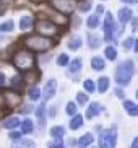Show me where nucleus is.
Masks as SVG:
<instances>
[{
  "label": "nucleus",
  "mask_w": 138,
  "mask_h": 148,
  "mask_svg": "<svg viewBox=\"0 0 138 148\" xmlns=\"http://www.w3.org/2000/svg\"><path fill=\"white\" fill-rule=\"evenodd\" d=\"M12 62H13V65L16 67L20 72L26 73V72H29V70L34 69L36 57H34V54L29 52L28 49H20V51H16V52L13 54Z\"/></svg>",
  "instance_id": "f257e3e1"
},
{
  "label": "nucleus",
  "mask_w": 138,
  "mask_h": 148,
  "mask_svg": "<svg viewBox=\"0 0 138 148\" xmlns=\"http://www.w3.org/2000/svg\"><path fill=\"white\" fill-rule=\"evenodd\" d=\"M55 44L54 39H49V38H42V36H29L25 39V46L29 52H44V51H49Z\"/></svg>",
  "instance_id": "f03ea898"
},
{
  "label": "nucleus",
  "mask_w": 138,
  "mask_h": 148,
  "mask_svg": "<svg viewBox=\"0 0 138 148\" xmlns=\"http://www.w3.org/2000/svg\"><path fill=\"white\" fill-rule=\"evenodd\" d=\"M133 72H135L133 62L132 60H124L115 70V82L119 83L120 86L128 85L130 80H132V77H133Z\"/></svg>",
  "instance_id": "7ed1b4c3"
},
{
  "label": "nucleus",
  "mask_w": 138,
  "mask_h": 148,
  "mask_svg": "<svg viewBox=\"0 0 138 148\" xmlns=\"http://www.w3.org/2000/svg\"><path fill=\"white\" fill-rule=\"evenodd\" d=\"M36 31H38V36H42V38H49L51 39L52 36L57 34V31H59V26H57L54 21L51 20H46V18H41L38 20L34 25Z\"/></svg>",
  "instance_id": "20e7f679"
},
{
  "label": "nucleus",
  "mask_w": 138,
  "mask_h": 148,
  "mask_svg": "<svg viewBox=\"0 0 138 148\" xmlns=\"http://www.w3.org/2000/svg\"><path fill=\"white\" fill-rule=\"evenodd\" d=\"M117 143V129L111 127L99 134V148H115Z\"/></svg>",
  "instance_id": "39448f33"
},
{
  "label": "nucleus",
  "mask_w": 138,
  "mask_h": 148,
  "mask_svg": "<svg viewBox=\"0 0 138 148\" xmlns=\"http://www.w3.org/2000/svg\"><path fill=\"white\" fill-rule=\"evenodd\" d=\"M3 103H5V108L10 111V109L16 108V106L21 103V96L16 91H7L3 95Z\"/></svg>",
  "instance_id": "423d86ee"
},
{
  "label": "nucleus",
  "mask_w": 138,
  "mask_h": 148,
  "mask_svg": "<svg viewBox=\"0 0 138 148\" xmlns=\"http://www.w3.org/2000/svg\"><path fill=\"white\" fill-rule=\"evenodd\" d=\"M114 31H115V28H114V18L111 13H106V18H104V38H106V41H112L114 38Z\"/></svg>",
  "instance_id": "0eeeda50"
},
{
  "label": "nucleus",
  "mask_w": 138,
  "mask_h": 148,
  "mask_svg": "<svg viewBox=\"0 0 138 148\" xmlns=\"http://www.w3.org/2000/svg\"><path fill=\"white\" fill-rule=\"evenodd\" d=\"M51 5L57 12H62V13H70L75 8V2H72V0H54V2H51Z\"/></svg>",
  "instance_id": "6e6552de"
},
{
  "label": "nucleus",
  "mask_w": 138,
  "mask_h": 148,
  "mask_svg": "<svg viewBox=\"0 0 138 148\" xmlns=\"http://www.w3.org/2000/svg\"><path fill=\"white\" fill-rule=\"evenodd\" d=\"M57 93V82L55 80H49L47 83H46V86H44V103L49 99H52L54 98V95Z\"/></svg>",
  "instance_id": "1a4fd4ad"
},
{
  "label": "nucleus",
  "mask_w": 138,
  "mask_h": 148,
  "mask_svg": "<svg viewBox=\"0 0 138 148\" xmlns=\"http://www.w3.org/2000/svg\"><path fill=\"white\" fill-rule=\"evenodd\" d=\"M101 109H102V108H101L99 103H91L89 108H88V111H86V117L88 119H93L94 116H99Z\"/></svg>",
  "instance_id": "9d476101"
},
{
  "label": "nucleus",
  "mask_w": 138,
  "mask_h": 148,
  "mask_svg": "<svg viewBox=\"0 0 138 148\" xmlns=\"http://www.w3.org/2000/svg\"><path fill=\"white\" fill-rule=\"evenodd\" d=\"M81 44H83V41H81L80 36H72L68 39V44H67V46H68L70 51H78V49L81 47Z\"/></svg>",
  "instance_id": "9b49d317"
},
{
  "label": "nucleus",
  "mask_w": 138,
  "mask_h": 148,
  "mask_svg": "<svg viewBox=\"0 0 138 148\" xmlns=\"http://www.w3.org/2000/svg\"><path fill=\"white\" fill-rule=\"evenodd\" d=\"M130 18H132V12H130L128 8H120L119 10V23H120V26H124Z\"/></svg>",
  "instance_id": "f8f14e48"
},
{
  "label": "nucleus",
  "mask_w": 138,
  "mask_h": 148,
  "mask_svg": "<svg viewBox=\"0 0 138 148\" xmlns=\"http://www.w3.org/2000/svg\"><path fill=\"white\" fill-rule=\"evenodd\" d=\"M93 143V135L91 134H85L81 138L78 140V148H88Z\"/></svg>",
  "instance_id": "ddd939ff"
},
{
  "label": "nucleus",
  "mask_w": 138,
  "mask_h": 148,
  "mask_svg": "<svg viewBox=\"0 0 138 148\" xmlns=\"http://www.w3.org/2000/svg\"><path fill=\"white\" fill-rule=\"evenodd\" d=\"M20 124H21V122H20L18 117H7L2 122V125H3L5 129H15V127H18Z\"/></svg>",
  "instance_id": "4468645a"
},
{
  "label": "nucleus",
  "mask_w": 138,
  "mask_h": 148,
  "mask_svg": "<svg viewBox=\"0 0 138 148\" xmlns=\"http://www.w3.org/2000/svg\"><path fill=\"white\" fill-rule=\"evenodd\" d=\"M81 67H83V60H81V59H75V60L70 62L68 73H78V72L81 70Z\"/></svg>",
  "instance_id": "2eb2a0df"
},
{
  "label": "nucleus",
  "mask_w": 138,
  "mask_h": 148,
  "mask_svg": "<svg viewBox=\"0 0 138 148\" xmlns=\"http://www.w3.org/2000/svg\"><path fill=\"white\" fill-rule=\"evenodd\" d=\"M12 148H36V143L31 140H18L16 143H13Z\"/></svg>",
  "instance_id": "dca6fc26"
},
{
  "label": "nucleus",
  "mask_w": 138,
  "mask_h": 148,
  "mask_svg": "<svg viewBox=\"0 0 138 148\" xmlns=\"http://www.w3.org/2000/svg\"><path fill=\"white\" fill-rule=\"evenodd\" d=\"M109 88V78L107 77H101L99 80H98V91L99 93H106Z\"/></svg>",
  "instance_id": "f3484780"
},
{
  "label": "nucleus",
  "mask_w": 138,
  "mask_h": 148,
  "mask_svg": "<svg viewBox=\"0 0 138 148\" xmlns=\"http://www.w3.org/2000/svg\"><path fill=\"white\" fill-rule=\"evenodd\" d=\"M104 65H106V64H104L102 57H93V59H91V67L94 70H98V72H99V70H104Z\"/></svg>",
  "instance_id": "a211bd4d"
},
{
  "label": "nucleus",
  "mask_w": 138,
  "mask_h": 148,
  "mask_svg": "<svg viewBox=\"0 0 138 148\" xmlns=\"http://www.w3.org/2000/svg\"><path fill=\"white\" fill-rule=\"evenodd\" d=\"M83 124H85V122H83V116H73V119L70 121V129H72V130H77V129H80Z\"/></svg>",
  "instance_id": "6ab92c4d"
},
{
  "label": "nucleus",
  "mask_w": 138,
  "mask_h": 148,
  "mask_svg": "<svg viewBox=\"0 0 138 148\" xmlns=\"http://www.w3.org/2000/svg\"><path fill=\"white\" fill-rule=\"evenodd\" d=\"M64 134H65V129L62 125H55V127H52L51 129V135L54 137V138H57V140H60L62 137H64Z\"/></svg>",
  "instance_id": "aec40b11"
},
{
  "label": "nucleus",
  "mask_w": 138,
  "mask_h": 148,
  "mask_svg": "<svg viewBox=\"0 0 138 148\" xmlns=\"http://www.w3.org/2000/svg\"><path fill=\"white\" fill-rule=\"evenodd\" d=\"M124 108L127 109V112H128L130 116H137L138 114V108L133 101H125V103H124Z\"/></svg>",
  "instance_id": "412c9836"
},
{
  "label": "nucleus",
  "mask_w": 138,
  "mask_h": 148,
  "mask_svg": "<svg viewBox=\"0 0 138 148\" xmlns=\"http://www.w3.org/2000/svg\"><path fill=\"white\" fill-rule=\"evenodd\" d=\"M33 129H34V124H33L31 119H25V121L21 122V132L23 134H29V132H33Z\"/></svg>",
  "instance_id": "4be33fe9"
},
{
  "label": "nucleus",
  "mask_w": 138,
  "mask_h": 148,
  "mask_svg": "<svg viewBox=\"0 0 138 148\" xmlns=\"http://www.w3.org/2000/svg\"><path fill=\"white\" fill-rule=\"evenodd\" d=\"M31 26H33V18L31 16H23L20 20V29L26 31V29H29Z\"/></svg>",
  "instance_id": "5701e85b"
},
{
  "label": "nucleus",
  "mask_w": 138,
  "mask_h": 148,
  "mask_svg": "<svg viewBox=\"0 0 138 148\" xmlns=\"http://www.w3.org/2000/svg\"><path fill=\"white\" fill-rule=\"evenodd\" d=\"M44 114H46V104H41L38 109H36V116H38V119L41 121V127H46V122H44Z\"/></svg>",
  "instance_id": "b1692460"
},
{
  "label": "nucleus",
  "mask_w": 138,
  "mask_h": 148,
  "mask_svg": "<svg viewBox=\"0 0 138 148\" xmlns=\"http://www.w3.org/2000/svg\"><path fill=\"white\" fill-rule=\"evenodd\" d=\"M88 42H89L91 49H98L101 46V39L98 36H93V34H88Z\"/></svg>",
  "instance_id": "393cba45"
},
{
  "label": "nucleus",
  "mask_w": 138,
  "mask_h": 148,
  "mask_svg": "<svg viewBox=\"0 0 138 148\" xmlns=\"http://www.w3.org/2000/svg\"><path fill=\"white\" fill-rule=\"evenodd\" d=\"M13 28H15V23H13L12 20L3 21L0 25V33H10V31H13Z\"/></svg>",
  "instance_id": "a878e982"
},
{
  "label": "nucleus",
  "mask_w": 138,
  "mask_h": 148,
  "mask_svg": "<svg viewBox=\"0 0 138 148\" xmlns=\"http://www.w3.org/2000/svg\"><path fill=\"white\" fill-rule=\"evenodd\" d=\"M88 26H89L91 29H94V28L99 26V15H91V16L88 18Z\"/></svg>",
  "instance_id": "bb28decb"
},
{
  "label": "nucleus",
  "mask_w": 138,
  "mask_h": 148,
  "mask_svg": "<svg viewBox=\"0 0 138 148\" xmlns=\"http://www.w3.org/2000/svg\"><path fill=\"white\" fill-rule=\"evenodd\" d=\"M104 54H106V57H107L109 60H115V57H117V51L112 47V46H107L106 51H104Z\"/></svg>",
  "instance_id": "cd10ccee"
},
{
  "label": "nucleus",
  "mask_w": 138,
  "mask_h": 148,
  "mask_svg": "<svg viewBox=\"0 0 138 148\" xmlns=\"http://www.w3.org/2000/svg\"><path fill=\"white\" fill-rule=\"evenodd\" d=\"M39 98H41V90H39L38 86L29 88V99L31 101H36V99H39Z\"/></svg>",
  "instance_id": "c85d7f7f"
},
{
  "label": "nucleus",
  "mask_w": 138,
  "mask_h": 148,
  "mask_svg": "<svg viewBox=\"0 0 138 148\" xmlns=\"http://www.w3.org/2000/svg\"><path fill=\"white\" fill-rule=\"evenodd\" d=\"M70 62V57L67 56V54H60V56L57 57V65H60V67H65L67 64Z\"/></svg>",
  "instance_id": "c756f323"
},
{
  "label": "nucleus",
  "mask_w": 138,
  "mask_h": 148,
  "mask_svg": "<svg viewBox=\"0 0 138 148\" xmlns=\"http://www.w3.org/2000/svg\"><path fill=\"white\" fill-rule=\"evenodd\" d=\"M91 7H93L91 2H80L78 3V10L80 12H88V10H91Z\"/></svg>",
  "instance_id": "7c9ffc66"
},
{
  "label": "nucleus",
  "mask_w": 138,
  "mask_h": 148,
  "mask_svg": "<svg viewBox=\"0 0 138 148\" xmlns=\"http://www.w3.org/2000/svg\"><path fill=\"white\" fill-rule=\"evenodd\" d=\"M83 85H85V88H86V91H88V93H93V91L96 90L94 82H93V80H85V83H83Z\"/></svg>",
  "instance_id": "2f4dec72"
},
{
  "label": "nucleus",
  "mask_w": 138,
  "mask_h": 148,
  "mask_svg": "<svg viewBox=\"0 0 138 148\" xmlns=\"http://www.w3.org/2000/svg\"><path fill=\"white\" fill-rule=\"evenodd\" d=\"M67 114L68 116H77V104L75 103H68L67 104Z\"/></svg>",
  "instance_id": "473e14b6"
},
{
  "label": "nucleus",
  "mask_w": 138,
  "mask_h": 148,
  "mask_svg": "<svg viewBox=\"0 0 138 148\" xmlns=\"http://www.w3.org/2000/svg\"><path fill=\"white\" fill-rule=\"evenodd\" d=\"M12 86L13 88H21L23 86V78L21 77H13L12 78Z\"/></svg>",
  "instance_id": "72a5a7b5"
},
{
  "label": "nucleus",
  "mask_w": 138,
  "mask_h": 148,
  "mask_svg": "<svg viewBox=\"0 0 138 148\" xmlns=\"http://www.w3.org/2000/svg\"><path fill=\"white\" fill-rule=\"evenodd\" d=\"M77 101L80 103V104H86V103H88V96L85 95V93H78V95H77Z\"/></svg>",
  "instance_id": "f704fd0d"
},
{
  "label": "nucleus",
  "mask_w": 138,
  "mask_h": 148,
  "mask_svg": "<svg viewBox=\"0 0 138 148\" xmlns=\"http://www.w3.org/2000/svg\"><path fill=\"white\" fill-rule=\"evenodd\" d=\"M10 138L12 140H21V134H20V132H12V134H10Z\"/></svg>",
  "instance_id": "c9c22d12"
},
{
  "label": "nucleus",
  "mask_w": 138,
  "mask_h": 148,
  "mask_svg": "<svg viewBox=\"0 0 138 148\" xmlns=\"http://www.w3.org/2000/svg\"><path fill=\"white\" fill-rule=\"evenodd\" d=\"M135 42V39L133 38H128V39L125 41V42H124V47H132V44Z\"/></svg>",
  "instance_id": "e433bc0d"
},
{
  "label": "nucleus",
  "mask_w": 138,
  "mask_h": 148,
  "mask_svg": "<svg viewBox=\"0 0 138 148\" xmlns=\"http://www.w3.org/2000/svg\"><path fill=\"white\" fill-rule=\"evenodd\" d=\"M5 83H7V78H5V75L0 72V88H3V86H5Z\"/></svg>",
  "instance_id": "4c0bfd02"
},
{
  "label": "nucleus",
  "mask_w": 138,
  "mask_h": 148,
  "mask_svg": "<svg viewBox=\"0 0 138 148\" xmlns=\"http://www.w3.org/2000/svg\"><path fill=\"white\" fill-rule=\"evenodd\" d=\"M49 148H64V145H62L60 142H57V143H51Z\"/></svg>",
  "instance_id": "58836bf2"
},
{
  "label": "nucleus",
  "mask_w": 138,
  "mask_h": 148,
  "mask_svg": "<svg viewBox=\"0 0 138 148\" xmlns=\"http://www.w3.org/2000/svg\"><path fill=\"white\" fill-rule=\"evenodd\" d=\"M115 95L119 96V98H120V99H122V98H124V96H125V95H124V91H120V90H119V88H117V90H115Z\"/></svg>",
  "instance_id": "ea45409f"
},
{
  "label": "nucleus",
  "mask_w": 138,
  "mask_h": 148,
  "mask_svg": "<svg viewBox=\"0 0 138 148\" xmlns=\"http://www.w3.org/2000/svg\"><path fill=\"white\" fill-rule=\"evenodd\" d=\"M132 148H138V138H137V137H135L133 142H132Z\"/></svg>",
  "instance_id": "a19ab883"
},
{
  "label": "nucleus",
  "mask_w": 138,
  "mask_h": 148,
  "mask_svg": "<svg viewBox=\"0 0 138 148\" xmlns=\"http://www.w3.org/2000/svg\"><path fill=\"white\" fill-rule=\"evenodd\" d=\"M31 109H33L31 106H25V108H23V112H29Z\"/></svg>",
  "instance_id": "79ce46f5"
},
{
  "label": "nucleus",
  "mask_w": 138,
  "mask_h": 148,
  "mask_svg": "<svg viewBox=\"0 0 138 148\" xmlns=\"http://www.w3.org/2000/svg\"><path fill=\"white\" fill-rule=\"evenodd\" d=\"M132 28H133V31H137V18L132 21Z\"/></svg>",
  "instance_id": "37998d69"
},
{
  "label": "nucleus",
  "mask_w": 138,
  "mask_h": 148,
  "mask_svg": "<svg viewBox=\"0 0 138 148\" xmlns=\"http://www.w3.org/2000/svg\"><path fill=\"white\" fill-rule=\"evenodd\" d=\"M3 10H5V5H3V2H0V13H2Z\"/></svg>",
  "instance_id": "c03bdc74"
}]
</instances>
